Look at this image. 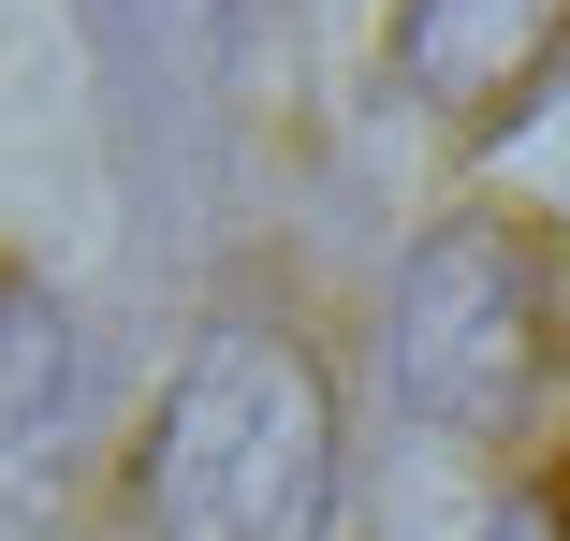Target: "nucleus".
<instances>
[{"label": "nucleus", "instance_id": "f257e3e1", "mask_svg": "<svg viewBox=\"0 0 570 541\" xmlns=\"http://www.w3.org/2000/svg\"><path fill=\"white\" fill-rule=\"evenodd\" d=\"M322 512H336L322 366L264 322L205 337L161 395V440H147V527L161 541H322Z\"/></svg>", "mask_w": 570, "mask_h": 541}, {"label": "nucleus", "instance_id": "f03ea898", "mask_svg": "<svg viewBox=\"0 0 570 541\" xmlns=\"http://www.w3.org/2000/svg\"><path fill=\"white\" fill-rule=\"evenodd\" d=\"M395 381L439 424H527L556 381V249L512 220L424 235V264L395 293Z\"/></svg>", "mask_w": 570, "mask_h": 541}, {"label": "nucleus", "instance_id": "7ed1b4c3", "mask_svg": "<svg viewBox=\"0 0 570 541\" xmlns=\"http://www.w3.org/2000/svg\"><path fill=\"white\" fill-rule=\"evenodd\" d=\"M541 59H556V0H410V30H395V73L439 102L453 132L512 118V102L541 88Z\"/></svg>", "mask_w": 570, "mask_h": 541}, {"label": "nucleus", "instance_id": "20e7f679", "mask_svg": "<svg viewBox=\"0 0 570 541\" xmlns=\"http://www.w3.org/2000/svg\"><path fill=\"white\" fill-rule=\"evenodd\" d=\"M73 440V337H59V307L45 278L0 264V498H30Z\"/></svg>", "mask_w": 570, "mask_h": 541}]
</instances>
